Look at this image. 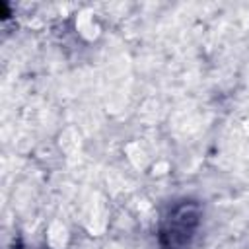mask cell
Segmentation results:
<instances>
[{"instance_id": "6da1fadb", "label": "cell", "mask_w": 249, "mask_h": 249, "mask_svg": "<svg viewBox=\"0 0 249 249\" xmlns=\"http://www.w3.org/2000/svg\"><path fill=\"white\" fill-rule=\"evenodd\" d=\"M198 224H200V206L195 200L177 202L167 212V216L160 226L158 231L160 249H185L195 237Z\"/></svg>"}]
</instances>
